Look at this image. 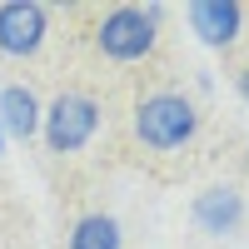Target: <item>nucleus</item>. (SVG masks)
I'll return each mask as SVG.
<instances>
[{
	"mask_svg": "<svg viewBox=\"0 0 249 249\" xmlns=\"http://www.w3.org/2000/svg\"><path fill=\"white\" fill-rule=\"evenodd\" d=\"M164 15H170V5H160V0H150V5H110L95 25V50L105 60H115V65H140L160 45Z\"/></svg>",
	"mask_w": 249,
	"mask_h": 249,
	"instance_id": "nucleus-1",
	"label": "nucleus"
},
{
	"mask_svg": "<svg viewBox=\"0 0 249 249\" xmlns=\"http://www.w3.org/2000/svg\"><path fill=\"white\" fill-rule=\"evenodd\" d=\"M199 135V110L184 90H150L140 95L135 105V140L155 155H170V150H184Z\"/></svg>",
	"mask_w": 249,
	"mask_h": 249,
	"instance_id": "nucleus-2",
	"label": "nucleus"
},
{
	"mask_svg": "<svg viewBox=\"0 0 249 249\" xmlns=\"http://www.w3.org/2000/svg\"><path fill=\"white\" fill-rule=\"evenodd\" d=\"M100 120H105V110H100V100L90 90H60L45 105V115H40L45 150L50 155H80L100 135Z\"/></svg>",
	"mask_w": 249,
	"mask_h": 249,
	"instance_id": "nucleus-3",
	"label": "nucleus"
},
{
	"mask_svg": "<svg viewBox=\"0 0 249 249\" xmlns=\"http://www.w3.org/2000/svg\"><path fill=\"white\" fill-rule=\"evenodd\" d=\"M50 35V5L40 0H0V55L30 60Z\"/></svg>",
	"mask_w": 249,
	"mask_h": 249,
	"instance_id": "nucleus-4",
	"label": "nucleus"
},
{
	"mask_svg": "<svg viewBox=\"0 0 249 249\" xmlns=\"http://www.w3.org/2000/svg\"><path fill=\"white\" fill-rule=\"evenodd\" d=\"M244 214H249V204H244L239 184H204V190L190 199V224H195L199 234H210V239L239 234Z\"/></svg>",
	"mask_w": 249,
	"mask_h": 249,
	"instance_id": "nucleus-5",
	"label": "nucleus"
},
{
	"mask_svg": "<svg viewBox=\"0 0 249 249\" xmlns=\"http://www.w3.org/2000/svg\"><path fill=\"white\" fill-rule=\"evenodd\" d=\"M184 20H190L195 40L210 45V50H230L244 35V5L239 0H190V5H184Z\"/></svg>",
	"mask_w": 249,
	"mask_h": 249,
	"instance_id": "nucleus-6",
	"label": "nucleus"
},
{
	"mask_svg": "<svg viewBox=\"0 0 249 249\" xmlns=\"http://www.w3.org/2000/svg\"><path fill=\"white\" fill-rule=\"evenodd\" d=\"M40 115H45V105L35 100L30 85H5V90H0V130H5V135L35 140L40 135Z\"/></svg>",
	"mask_w": 249,
	"mask_h": 249,
	"instance_id": "nucleus-7",
	"label": "nucleus"
},
{
	"mask_svg": "<svg viewBox=\"0 0 249 249\" xmlns=\"http://www.w3.org/2000/svg\"><path fill=\"white\" fill-rule=\"evenodd\" d=\"M65 249H124V230H120V219L105 214V210L80 214L70 224V234H65Z\"/></svg>",
	"mask_w": 249,
	"mask_h": 249,
	"instance_id": "nucleus-8",
	"label": "nucleus"
},
{
	"mask_svg": "<svg viewBox=\"0 0 249 249\" xmlns=\"http://www.w3.org/2000/svg\"><path fill=\"white\" fill-rule=\"evenodd\" d=\"M234 95L249 105V65H239V70H234Z\"/></svg>",
	"mask_w": 249,
	"mask_h": 249,
	"instance_id": "nucleus-9",
	"label": "nucleus"
},
{
	"mask_svg": "<svg viewBox=\"0 0 249 249\" xmlns=\"http://www.w3.org/2000/svg\"><path fill=\"white\" fill-rule=\"evenodd\" d=\"M0 155H5V130H0Z\"/></svg>",
	"mask_w": 249,
	"mask_h": 249,
	"instance_id": "nucleus-10",
	"label": "nucleus"
},
{
	"mask_svg": "<svg viewBox=\"0 0 249 249\" xmlns=\"http://www.w3.org/2000/svg\"><path fill=\"white\" fill-rule=\"evenodd\" d=\"M244 155H249V150H244Z\"/></svg>",
	"mask_w": 249,
	"mask_h": 249,
	"instance_id": "nucleus-11",
	"label": "nucleus"
}]
</instances>
